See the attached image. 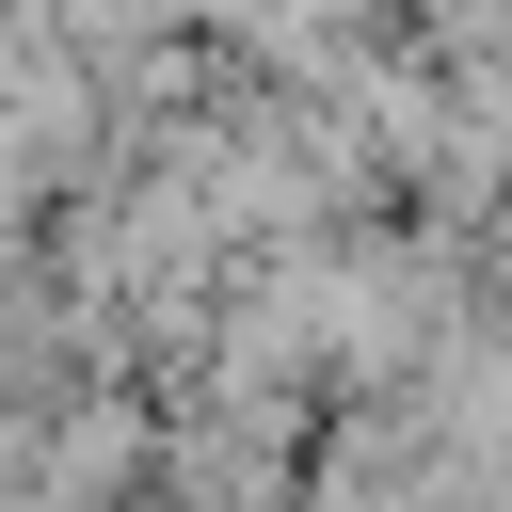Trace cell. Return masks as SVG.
<instances>
[]
</instances>
